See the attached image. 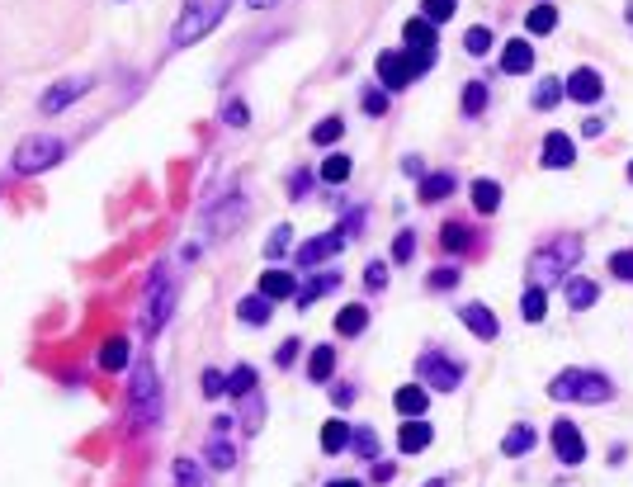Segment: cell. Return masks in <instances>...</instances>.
Instances as JSON below:
<instances>
[{
	"label": "cell",
	"instance_id": "cell-1",
	"mask_svg": "<svg viewBox=\"0 0 633 487\" xmlns=\"http://www.w3.org/2000/svg\"><path fill=\"white\" fill-rule=\"evenodd\" d=\"M227 5H232V0H185L180 15H175V24H171V43L166 48L171 52H185V48L204 43L217 24H223Z\"/></svg>",
	"mask_w": 633,
	"mask_h": 487
},
{
	"label": "cell",
	"instance_id": "cell-2",
	"mask_svg": "<svg viewBox=\"0 0 633 487\" xmlns=\"http://www.w3.org/2000/svg\"><path fill=\"white\" fill-rule=\"evenodd\" d=\"M576 260H582V237H558L554 247L534 251V260H530V284H539V289L567 284Z\"/></svg>",
	"mask_w": 633,
	"mask_h": 487
},
{
	"label": "cell",
	"instance_id": "cell-3",
	"mask_svg": "<svg viewBox=\"0 0 633 487\" xmlns=\"http://www.w3.org/2000/svg\"><path fill=\"white\" fill-rule=\"evenodd\" d=\"M128 421L137 430H152L161 421V384H156V369L152 360H137L132 365V384H128Z\"/></svg>",
	"mask_w": 633,
	"mask_h": 487
},
{
	"label": "cell",
	"instance_id": "cell-4",
	"mask_svg": "<svg viewBox=\"0 0 633 487\" xmlns=\"http://www.w3.org/2000/svg\"><path fill=\"white\" fill-rule=\"evenodd\" d=\"M548 397H558V402H610L615 384L596 369H563L554 384H548Z\"/></svg>",
	"mask_w": 633,
	"mask_h": 487
},
{
	"label": "cell",
	"instance_id": "cell-5",
	"mask_svg": "<svg viewBox=\"0 0 633 487\" xmlns=\"http://www.w3.org/2000/svg\"><path fill=\"white\" fill-rule=\"evenodd\" d=\"M62 156H67V143H62V138H52V132H34V138H24V143L15 147L10 171H15V175H43V171L58 166Z\"/></svg>",
	"mask_w": 633,
	"mask_h": 487
},
{
	"label": "cell",
	"instance_id": "cell-6",
	"mask_svg": "<svg viewBox=\"0 0 633 487\" xmlns=\"http://www.w3.org/2000/svg\"><path fill=\"white\" fill-rule=\"evenodd\" d=\"M430 67H435V52H411V48L383 52V58H378V86H383V90H402V86H411L417 76H426Z\"/></svg>",
	"mask_w": 633,
	"mask_h": 487
},
{
	"label": "cell",
	"instance_id": "cell-7",
	"mask_svg": "<svg viewBox=\"0 0 633 487\" xmlns=\"http://www.w3.org/2000/svg\"><path fill=\"white\" fill-rule=\"evenodd\" d=\"M171 308H175V280L166 275V265H156L152 270V289H147V308H142V332L156 336L171 322Z\"/></svg>",
	"mask_w": 633,
	"mask_h": 487
},
{
	"label": "cell",
	"instance_id": "cell-8",
	"mask_svg": "<svg viewBox=\"0 0 633 487\" xmlns=\"http://www.w3.org/2000/svg\"><path fill=\"white\" fill-rule=\"evenodd\" d=\"M241 223H246V195H241V189L223 195V199H217L213 208H204V237H208V241H223V237H232Z\"/></svg>",
	"mask_w": 633,
	"mask_h": 487
},
{
	"label": "cell",
	"instance_id": "cell-9",
	"mask_svg": "<svg viewBox=\"0 0 633 487\" xmlns=\"http://www.w3.org/2000/svg\"><path fill=\"white\" fill-rule=\"evenodd\" d=\"M417 369H421V384H426L430 393H454V388L463 384V369H459L449 355H439V350H426V355L417 360Z\"/></svg>",
	"mask_w": 633,
	"mask_h": 487
},
{
	"label": "cell",
	"instance_id": "cell-10",
	"mask_svg": "<svg viewBox=\"0 0 633 487\" xmlns=\"http://www.w3.org/2000/svg\"><path fill=\"white\" fill-rule=\"evenodd\" d=\"M95 90V76H67V80H52V86L43 90V100H38V110L43 114H62V110H71V104L80 100V95H90Z\"/></svg>",
	"mask_w": 633,
	"mask_h": 487
},
{
	"label": "cell",
	"instance_id": "cell-11",
	"mask_svg": "<svg viewBox=\"0 0 633 487\" xmlns=\"http://www.w3.org/2000/svg\"><path fill=\"white\" fill-rule=\"evenodd\" d=\"M345 241H350V232H345V228H332V232L312 237V241H302V247H298V265L317 270L322 260H332L336 251H345Z\"/></svg>",
	"mask_w": 633,
	"mask_h": 487
},
{
	"label": "cell",
	"instance_id": "cell-12",
	"mask_svg": "<svg viewBox=\"0 0 633 487\" xmlns=\"http://www.w3.org/2000/svg\"><path fill=\"white\" fill-rule=\"evenodd\" d=\"M554 454L563 459V464H582L586 459V440H582V430H576L572 421H554Z\"/></svg>",
	"mask_w": 633,
	"mask_h": 487
},
{
	"label": "cell",
	"instance_id": "cell-13",
	"mask_svg": "<svg viewBox=\"0 0 633 487\" xmlns=\"http://www.w3.org/2000/svg\"><path fill=\"white\" fill-rule=\"evenodd\" d=\"M605 95V80H600V71H591V67H576L572 76H567V100H576V104H596Z\"/></svg>",
	"mask_w": 633,
	"mask_h": 487
},
{
	"label": "cell",
	"instance_id": "cell-14",
	"mask_svg": "<svg viewBox=\"0 0 633 487\" xmlns=\"http://www.w3.org/2000/svg\"><path fill=\"white\" fill-rule=\"evenodd\" d=\"M128 365H137V360H132V341H128V336H109V341L100 345V369H104V374H123Z\"/></svg>",
	"mask_w": 633,
	"mask_h": 487
},
{
	"label": "cell",
	"instance_id": "cell-15",
	"mask_svg": "<svg viewBox=\"0 0 633 487\" xmlns=\"http://www.w3.org/2000/svg\"><path fill=\"white\" fill-rule=\"evenodd\" d=\"M256 284H260L256 293H265L269 303H284V299H298V280L289 275V270H265V275H260Z\"/></svg>",
	"mask_w": 633,
	"mask_h": 487
},
{
	"label": "cell",
	"instance_id": "cell-16",
	"mask_svg": "<svg viewBox=\"0 0 633 487\" xmlns=\"http://www.w3.org/2000/svg\"><path fill=\"white\" fill-rule=\"evenodd\" d=\"M459 317H463V327L473 332L478 341H497V332H501L487 303H463V312H459Z\"/></svg>",
	"mask_w": 633,
	"mask_h": 487
},
{
	"label": "cell",
	"instance_id": "cell-17",
	"mask_svg": "<svg viewBox=\"0 0 633 487\" xmlns=\"http://www.w3.org/2000/svg\"><path fill=\"white\" fill-rule=\"evenodd\" d=\"M563 299H567V308H572V312H586V308L600 299V284H596V280H586V275H572V280L563 284Z\"/></svg>",
	"mask_w": 633,
	"mask_h": 487
},
{
	"label": "cell",
	"instance_id": "cell-18",
	"mask_svg": "<svg viewBox=\"0 0 633 487\" xmlns=\"http://www.w3.org/2000/svg\"><path fill=\"white\" fill-rule=\"evenodd\" d=\"M430 436H435V430H430V421H421V417H406V421H402V430H397V450H402V454H421V450L430 445Z\"/></svg>",
	"mask_w": 633,
	"mask_h": 487
},
{
	"label": "cell",
	"instance_id": "cell-19",
	"mask_svg": "<svg viewBox=\"0 0 633 487\" xmlns=\"http://www.w3.org/2000/svg\"><path fill=\"white\" fill-rule=\"evenodd\" d=\"M501 71H506V76H525V71H534V48H530L525 38H511V43L501 48Z\"/></svg>",
	"mask_w": 633,
	"mask_h": 487
},
{
	"label": "cell",
	"instance_id": "cell-20",
	"mask_svg": "<svg viewBox=\"0 0 633 487\" xmlns=\"http://www.w3.org/2000/svg\"><path fill=\"white\" fill-rule=\"evenodd\" d=\"M393 408H397L402 417H426V408H430V388H426V384H406V388H397V393H393Z\"/></svg>",
	"mask_w": 633,
	"mask_h": 487
},
{
	"label": "cell",
	"instance_id": "cell-21",
	"mask_svg": "<svg viewBox=\"0 0 633 487\" xmlns=\"http://www.w3.org/2000/svg\"><path fill=\"white\" fill-rule=\"evenodd\" d=\"M435 34H439V24H430V19L421 15V19H406L402 43H406L411 52H435Z\"/></svg>",
	"mask_w": 633,
	"mask_h": 487
},
{
	"label": "cell",
	"instance_id": "cell-22",
	"mask_svg": "<svg viewBox=\"0 0 633 487\" xmlns=\"http://www.w3.org/2000/svg\"><path fill=\"white\" fill-rule=\"evenodd\" d=\"M336 284H341L336 270H322V275H312L308 284L298 289V299H293V303H298V308H312V303H317V299H326V293H332Z\"/></svg>",
	"mask_w": 633,
	"mask_h": 487
},
{
	"label": "cell",
	"instance_id": "cell-23",
	"mask_svg": "<svg viewBox=\"0 0 633 487\" xmlns=\"http://www.w3.org/2000/svg\"><path fill=\"white\" fill-rule=\"evenodd\" d=\"M204 464H208V469H217V473H227V469L237 464V450L227 445V436H223V426H217V436L208 440V450H204Z\"/></svg>",
	"mask_w": 633,
	"mask_h": 487
},
{
	"label": "cell",
	"instance_id": "cell-24",
	"mask_svg": "<svg viewBox=\"0 0 633 487\" xmlns=\"http://www.w3.org/2000/svg\"><path fill=\"white\" fill-rule=\"evenodd\" d=\"M332 374H336V350L332 345H317L312 355H308V378H312V384H332Z\"/></svg>",
	"mask_w": 633,
	"mask_h": 487
},
{
	"label": "cell",
	"instance_id": "cell-25",
	"mask_svg": "<svg viewBox=\"0 0 633 487\" xmlns=\"http://www.w3.org/2000/svg\"><path fill=\"white\" fill-rule=\"evenodd\" d=\"M572 156H576V147H572L567 132H548L543 138V161L548 166H572Z\"/></svg>",
	"mask_w": 633,
	"mask_h": 487
},
{
	"label": "cell",
	"instance_id": "cell-26",
	"mask_svg": "<svg viewBox=\"0 0 633 487\" xmlns=\"http://www.w3.org/2000/svg\"><path fill=\"white\" fill-rule=\"evenodd\" d=\"M369 327V308L364 303H345L341 312H336V332L341 336H360Z\"/></svg>",
	"mask_w": 633,
	"mask_h": 487
},
{
	"label": "cell",
	"instance_id": "cell-27",
	"mask_svg": "<svg viewBox=\"0 0 633 487\" xmlns=\"http://www.w3.org/2000/svg\"><path fill=\"white\" fill-rule=\"evenodd\" d=\"M530 450H534V426H525V421L511 426L506 440H501V454L506 459H520V454H530Z\"/></svg>",
	"mask_w": 633,
	"mask_h": 487
},
{
	"label": "cell",
	"instance_id": "cell-28",
	"mask_svg": "<svg viewBox=\"0 0 633 487\" xmlns=\"http://www.w3.org/2000/svg\"><path fill=\"white\" fill-rule=\"evenodd\" d=\"M558 100H567V80H558V76H543L539 86H534V110H554Z\"/></svg>",
	"mask_w": 633,
	"mask_h": 487
},
{
	"label": "cell",
	"instance_id": "cell-29",
	"mask_svg": "<svg viewBox=\"0 0 633 487\" xmlns=\"http://www.w3.org/2000/svg\"><path fill=\"white\" fill-rule=\"evenodd\" d=\"M417 195H421V204H439V199H449V195H454V175H449V171H439V175H426Z\"/></svg>",
	"mask_w": 633,
	"mask_h": 487
},
{
	"label": "cell",
	"instance_id": "cell-30",
	"mask_svg": "<svg viewBox=\"0 0 633 487\" xmlns=\"http://www.w3.org/2000/svg\"><path fill=\"white\" fill-rule=\"evenodd\" d=\"M237 317L246 322V327H265V322H269V299H265V293L241 299V303H237Z\"/></svg>",
	"mask_w": 633,
	"mask_h": 487
},
{
	"label": "cell",
	"instance_id": "cell-31",
	"mask_svg": "<svg viewBox=\"0 0 633 487\" xmlns=\"http://www.w3.org/2000/svg\"><path fill=\"white\" fill-rule=\"evenodd\" d=\"M350 440H354V430H350L345 421H336V417H332V421L322 426V450H326V454H341Z\"/></svg>",
	"mask_w": 633,
	"mask_h": 487
},
{
	"label": "cell",
	"instance_id": "cell-32",
	"mask_svg": "<svg viewBox=\"0 0 633 487\" xmlns=\"http://www.w3.org/2000/svg\"><path fill=\"white\" fill-rule=\"evenodd\" d=\"M473 208L478 213H497L501 208V185L497 180H473Z\"/></svg>",
	"mask_w": 633,
	"mask_h": 487
},
{
	"label": "cell",
	"instance_id": "cell-33",
	"mask_svg": "<svg viewBox=\"0 0 633 487\" xmlns=\"http://www.w3.org/2000/svg\"><path fill=\"white\" fill-rule=\"evenodd\" d=\"M439 247H445V251H468V247H473V232H468L463 223H445V228H439Z\"/></svg>",
	"mask_w": 633,
	"mask_h": 487
},
{
	"label": "cell",
	"instance_id": "cell-34",
	"mask_svg": "<svg viewBox=\"0 0 633 487\" xmlns=\"http://www.w3.org/2000/svg\"><path fill=\"white\" fill-rule=\"evenodd\" d=\"M256 393V369L251 365H237L227 374V397H251Z\"/></svg>",
	"mask_w": 633,
	"mask_h": 487
},
{
	"label": "cell",
	"instance_id": "cell-35",
	"mask_svg": "<svg viewBox=\"0 0 633 487\" xmlns=\"http://www.w3.org/2000/svg\"><path fill=\"white\" fill-rule=\"evenodd\" d=\"M341 132H345V119H341V114H326V119L312 128V143H317V147H332V143H341Z\"/></svg>",
	"mask_w": 633,
	"mask_h": 487
},
{
	"label": "cell",
	"instance_id": "cell-36",
	"mask_svg": "<svg viewBox=\"0 0 633 487\" xmlns=\"http://www.w3.org/2000/svg\"><path fill=\"white\" fill-rule=\"evenodd\" d=\"M520 312H525V322H543V312H548V293H543L539 284H530V289H525V299H520Z\"/></svg>",
	"mask_w": 633,
	"mask_h": 487
},
{
	"label": "cell",
	"instance_id": "cell-37",
	"mask_svg": "<svg viewBox=\"0 0 633 487\" xmlns=\"http://www.w3.org/2000/svg\"><path fill=\"white\" fill-rule=\"evenodd\" d=\"M317 175H322L326 185H345V180H350V156H341V152L326 156L322 166H317Z\"/></svg>",
	"mask_w": 633,
	"mask_h": 487
},
{
	"label": "cell",
	"instance_id": "cell-38",
	"mask_svg": "<svg viewBox=\"0 0 633 487\" xmlns=\"http://www.w3.org/2000/svg\"><path fill=\"white\" fill-rule=\"evenodd\" d=\"M525 29H530V34H554V29H558V10H554V5H534L530 19H525Z\"/></svg>",
	"mask_w": 633,
	"mask_h": 487
},
{
	"label": "cell",
	"instance_id": "cell-39",
	"mask_svg": "<svg viewBox=\"0 0 633 487\" xmlns=\"http://www.w3.org/2000/svg\"><path fill=\"white\" fill-rule=\"evenodd\" d=\"M223 123H227V128H246V123H251V110H246L241 95H227V100H223Z\"/></svg>",
	"mask_w": 633,
	"mask_h": 487
},
{
	"label": "cell",
	"instance_id": "cell-40",
	"mask_svg": "<svg viewBox=\"0 0 633 487\" xmlns=\"http://www.w3.org/2000/svg\"><path fill=\"white\" fill-rule=\"evenodd\" d=\"M171 473H175V487H208L195 459H175V469H171Z\"/></svg>",
	"mask_w": 633,
	"mask_h": 487
},
{
	"label": "cell",
	"instance_id": "cell-41",
	"mask_svg": "<svg viewBox=\"0 0 633 487\" xmlns=\"http://www.w3.org/2000/svg\"><path fill=\"white\" fill-rule=\"evenodd\" d=\"M289 241H293V228H289V223H280V228H274V232L265 237V256H269V260H280V256L289 251Z\"/></svg>",
	"mask_w": 633,
	"mask_h": 487
},
{
	"label": "cell",
	"instance_id": "cell-42",
	"mask_svg": "<svg viewBox=\"0 0 633 487\" xmlns=\"http://www.w3.org/2000/svg\"><path fill=\"white\" fill-rule=\"evenodd\" d=\"M199 388H204L208 402H213V397H227V374H223V369H204V374H199Z\"/></svg>",
	"mask_w": 633,
	"mask_h": 487
},
{
	"label": "cell",
	"instance_id": "cell-43",
	"mask_svg": "<svg viewBox=\"0 0 633 487\" xmlns=\"http://www.w3.org/2000/svg\"><path fill=\"white\" fill-rule=\"evenodd\" d=\"M354 454H360V459H378V436H374V430L369 426H360V430H354Z\"/></svg>",
	"mask_w": 633,
	"mask_h": 487
},
{
	"label": "cell",
	"instance_id": "cell-44",
	"mask_svg": "<svg viewBox=\"0 0 633 487\" xmlns=\"http://www.w3.org/2000/svg\"><path fill=\"white\" fill-rule=\"evenodd\" d=\"M487 110V86H463V114H482Z\"/></svg>",
	"mask_w": 633,
	"mask_h": 487
},
{
	"label": "cell",
	"instance_id": "cell-45",
	"mask_svg": "<svg viewBox=\"0 0 633 487\" xmlns=\"http://www.w3.org/2000/svg\"><path fill=\"white\" fill-rule=\"evenodd\" d=\"M421 15L430 24H445V19H454V0H421Z\"/></svg>",
	"mask_w": 633,
	"mask_h": 487
},
{
	"label": "cell",
	"instance_id": "cell-46",
	"mask_svg": "<svg viewBox=\"0 0 633 487\" xmlns=\"http://www.w3.org/2000/svg\"><path fill=\"white\" fill-rule=\"evenodd\" d=\"M463 48L473 52V58H482V52L491 48V29H482V24H478V29H468V34H463Z\"/></svg>",
	"mask_w": 633,
	"mask_h": 487
},
{
	"label": "cell",
	"instance_id": "cell-47",
	"mask_svg": "<svg viewBox=\"0 0 633 487\" xmlns=\"http://www.w3.org/2000/svg\"><path fill=\"white\" fill-rule=\"evenodd\" d=\"M411 256H417V232H397V241H393V260L406 265Z\"/></svg>",
	"mask_w": 633,
	"mask_h": 487
},
{
	"label": "cell",
	"instance_id": "cell-48",
	"mask_svg": "<svg viewBox=\"0 0 633 487\" xmlns=\"http://www.w3.org/2000/svg\"><path fill=\"white\" fill-rule=\"evenodd\" d=\"M364 114H369V119H383V114H388V90H364Z\"/></svg>",
	"mask_w": 633,
	"mask_h": 487
},
{
	"label": "cell",
	"instance_id": "cell-49",
	"mask_svg": "<svg viewBox=\"0 0 633 487\" xmlns=\"http://www.w3.org/2000/svg\"><path fill=\"white\" fill-rule=\"evenodd\" d=\"M610 275L633 284V251H615V256H610Z\"/></svg>",
	"mask_w": 633,
	"mask_h": 487
},
{
	"label": "cell",
	"instance_id": "cell-50",
	"mask_svg": "<svg viewBox=\"0 0 633 487\" xmlns=\"http://www.w3.org/2000/svg\"><path fill=\"white\" fill-rule=\"evenodd\" d=\"M454 284H459V270H454V265H449V270H430V289H435V293H449Z\"/></svg>",
	"mask_w": 633,
	"mask_h": 487
},
{
	"label": "cell",
	"instance_id": "cell-51",
	"mask_svg": "<svg viewBox=\"0 0 633 487\" xmlns=\"http://www.w3.org/2000/svg\"><path fill=\"white\" fill-rule=\"evenodd\" d=\"M298 350H302V345H298V336H289V341H284L280 350H274V365H280V369H289V365H293V355H298Z\"/></svg>",
	"mask_w": 633,
	"mask_h": 487
},
{
	"label": "cell",
	"instance_id": "cell-52",
	"mask_svg": "<svg viewBox=\"0 0 633 487\" xmlns=\"http://www.w3.org/2000/svg\"><path fill=\"white\" fill-rule=\"evenodd\" d=\"M364 284H369V289H383V284H388V265L374 260V265L364 270Z\"/></svg>",
	"mask_w": 633,
	"mask_h": 487
},
{
	"label": "cell",
	"instance_id": "cell-53",
	"mask_svg": "<svg viewBox=\"0 0 633 487\" xmlns=\"http://www.w3.org/2000/svg\"><path fill=\"white\" fill-rule=\"evenodd\" d=\"M332 402H336V408H350V402H354V388H350V384H341V388H336V397H332Z\"/></svg>",
	"mask_w": 633,
	"mask_h": 487
},
{
	"label": "cell",
	"instance_id": "cell-54",
	"mask_svg": "<svg viewBox=\"0 0 633 487\" xmlns=\"http://www.w3.org/2000/svg\"><path fill=\"white\" fill-rule=\"evenodd\" d=\"M393 473H397L393 464H374V482H393Z\"/></svg>",
	"mask_w": 633,
	"mask_h": 487
},
{
	"label": "cell",
	"instance_id": "cell-55",
	"mask_svg": "<svg viewBox=\"0 0 633 487\" xmlns=\"http://www.w3.org/2000/svg\"><path fill=\"white\" fill-rule=\"evenodd\" d=\"M326 487H364V482H354V478H336V482H326Z\"/></svg>",
	"mask_w": 633,
	"mask_h": 487
},
{
	"label": "cell",
	"instance_id": "cell-56",
	"mask_svg": "<svg viewBox=\"0 0 633 487\" xmlns=\"http://www.w3.org/2000/svg\"><path fill=\"white\" fill-rule=\"evenodd\" d=\"M246 5H251V10H269V5H274V0H246Z\"/></svg>",
	"mask_w": 633,
	"mask_h": 487
},
{
	"label": "cell",
	"instance_id": "cell-57",
	"mask_svg": "<svg viewBox=\"0 0 633 487\" xmlns=\"http://www.w3.org/2000/svg\"><path fill=\"white\" fill-rule=\"evenodd\" d=\"M421 487H445V478H430V482H421Z\"/></svg>",
	"mask_w": 633,
	"mask_h": 487
},
{
	"label": "cell",
	"instance_id": "cell-58",
	"mask_svg": "<svg viewBox=\"0 0 633 487\" xmlns=\"http://www.w3.org/2000/svg\"><path fill=\"white\" fill-rule=\"evenodd\" d=\"M628 180H633V161H628Z\"/></svg>",
	"mask_w": 633,
	"mask_h": 487
},
{
	"label": "cell",
	"instance_id": "cell-59",
	"mask_svg": "<svg viewBox=\"0 0 633 487\" xmlns=\"http://www.w3.org/2000/svg\"><path fill=\"white\" fill-rule=\"evenodd\" d=\"M628 15H633V10H628Z\"/></svg>",
	"mask_w": 633,
	"mask_h": 487
}]
</instances>
